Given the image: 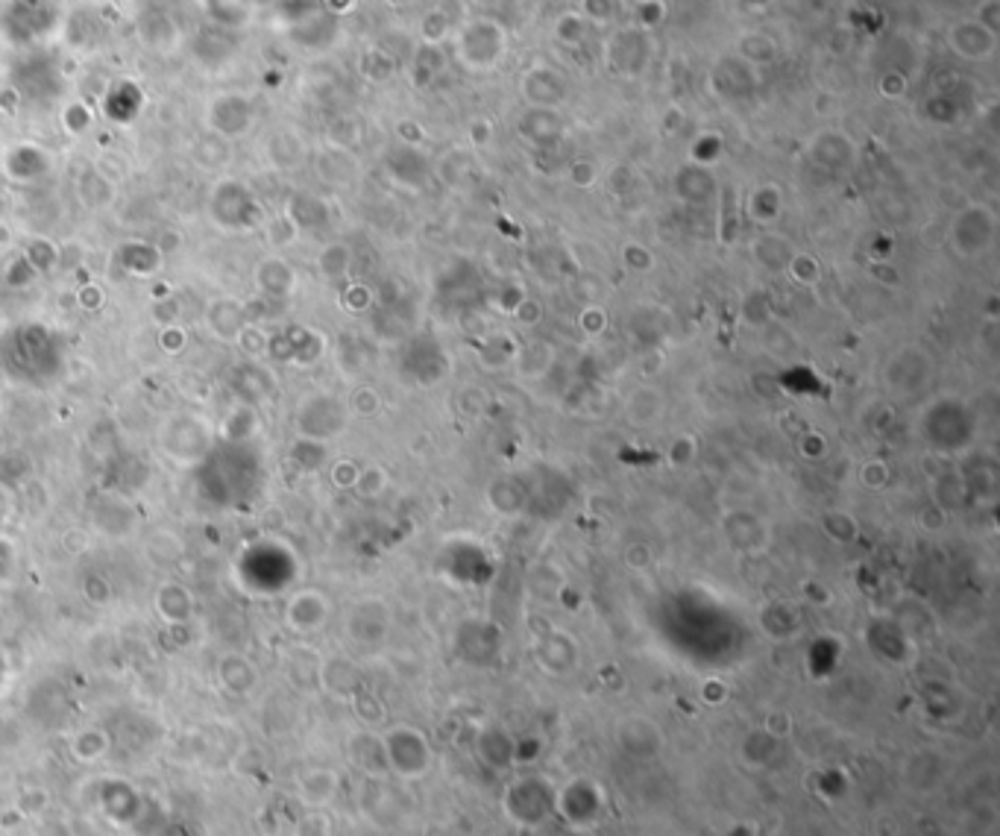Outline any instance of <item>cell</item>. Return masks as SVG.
<instances>
[{"label": "cell", "instance_id": "9", "mask_svg": "<svg viewBox=\"0 0 1000 836\" xmlns=\"http://www.w3.org/2000/svg\"><path fill=\"white\" fill-rule=\"evenodd\" d=\"M352 405H355V411L358 414H376L379 408H382V399H379V394L373 391V388H358L355 394H352Z\"/></svg>", "mask_w": 1000, "mask_h": 836}, {"label": "cell", "instance_id": "3", "mask_svg": "<svg viewBox=\"0 0 1000 836\" xmlns=\"http://www.w3.org/2000/svg\"><path fill=\"white\" fill-rule=\"evenodd\" d=\"M666 458L675 470H684V467H693L698 458V438L696 435H678V438L669 443L666 449Z\"/></svg>", "mask_w": 1000, "mask_h": 836}, {"label": "cell", "instance_id": "5", "mask_svg": "<svg viewBox=\"0 0 1000 836\" xmlns=\"http://www.w3.org/2000/svg\"><path fill=\"white\" fill-rule=\"evenodd\" d=\"M355 487L361 496H382L388 490V473L382 467H367V470H358L355 476Z\"/></svg>", "mask_w": 1000, "mask_h": 836}, {"label": "cell", "instance_id": "7", "mask_svg": "<svg viewBox=\"0 0 1000 836\" xmlns=\"http://www.w3.org/2000/svg\"><path fill=\"white\" fill-rule=\"evenodd\" d=\"M578 323H581V329L590 335V338H596V335H602L605 329H608V314H605V308H584L581 311V317H578Z\"/></svg>", "mask_w": 1000, "mask_h": 836}, {"label": "cell", "instance_id": "6", "mask_svg": "<svg viewBox=\"0 0 1000 836\" xmlns=\"http://www.w3.org/2000/svg\"><path fill=\"white\" fill-rule=\"evenodd\" d=\"M857 476H860V484L866 490H880V487H886V482H889V464L880 461V458H871V461H866L860 467Z\"/></svg>", "mask_w": 1000, "mask_h": 836}, {"label": "cell", "instance_id": "1", "mask_svg": "<svg viewBox=\"0 0 1000 836\" xmlns=\"http://www.w3.org/2000/svg\"><path fill=\"white\" fill-rule=\"evenodd\" d=\"M625 417L631 426H652L663 417V396L654 388H637L625 402Z\"/></svg>", "mask_w": 1000, "mask_h": 836}, {"label": "cell", "instance_id": "2", "mask_svg": "<svg viewBox=\"0 0 1000 836\" xmlns=\"http://www.w3.org/2000/svg\"><path fill=\"white\" fill-rule=\"evenodd\" d=\"M487 499H490V505H493L499 514L511 517V514L522 511V505H525V490H522L514 479H496V482L490 484V490H487Z\"/></svg>", "mask_w": 1000, "mask_h": 836}, {"label": "cell", "instance_id": "4", "mask_svg": "<svg viewBox=\"0 0 1000 836\" xmlns=\"http://www.w3.org/2000/svg\"><path fill=\"white\" fill-rule=\"evenodd\" d=\"M822 526H825L827 534H830L833 540H839V543H851V540L857 537V520H854L848 511H827Z\"/></svg>", "mask_w": 1000, "mask_h": 836}, {"label": "cell", "instance_id": "11", "mask_svg": "<svg viewBox=\"0 0 1000 836\" xmlns=\"http://www.w3.org/2000/svg\"><path fill=\"white\" fill-rule=\"evenodd\" d=\"M801 452H804L807 458H819V455H825L827 452L825 438H822L819 432H804V438H801Z\"/></svg>", "mask_w": 1000, "mask_h": 836}, {"label": "cell", "instance_id": "12", "mask_svg": "<svg viewBox=\"0 0 1000 836\" xmlns=\"http://www.w3.org/2000/svg\"><path fill=\"white\" fill-rule=\"evenodd\" d=\"M514 317L520 320V323H540V306L534 303V300H522L520 306L514 308Z\"/></svg>", "mask_w": 1000, "mask_h": 836}, {"label": "cell", "instance_id": "10", "mask_svg": "<svg viewBox=\"0 0 1000 836\" xmlns=\"http://www.w3.org/2000/svg\"><path fill=\"white\" fill-rule=\"evenodd\" d=\"M945 523H948V511H945V508H939L936 502H933V505H927V508L921 511V526L924 528L936 531V528H942Z\"/></svg>", "mask_w": 1000, "mask_h": 836}, {"label": "cell", "instance_id": "8", "mask_svg": "<svg viewBox=\"0 0 1000 836\" xmlns=\"http://www.w3.org/2000/svg\"><path fill=\"white\" fill-rule=\"evenodd\" d=\"M622 558H625L628 567H634V570H646V567H652L654 552L649 543H631V546L622 552Z\"/></svg>", "mask_w": 1000, "mask_h": 836}]
</instances>
